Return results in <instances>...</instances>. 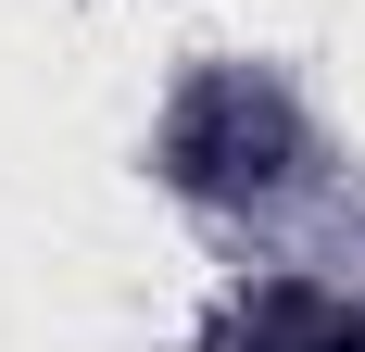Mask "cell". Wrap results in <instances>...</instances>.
<instances>
[{
	"label": "cell",
	"instance_id": "cell-1",
	"mask_svg": "<svg viewBox=\"0 0 365 352\" xmlns=\"http://www.w3.org/2000/svg\"><path fill=\"white\" fill-rule=\"evenodd\" d=\"M151 164L177 176L189 202H264V189H290V164H302V113L277 101L252 63H202L177 101H164Z\"/></svg>",
	"mask_w": 365,
	"mask_h": 352
},
{
	"label": "cell",
	"instance_id": "cell-2",
	"mask_svg": "<svg viewBox=\"0 0 365 352\" xmlns=\"http://www.w3.org/2000/svg\"><path fill=\"white\" fill-rule=\"evenodd\" d=\"M328 327H340V302H328V289H302V277H264L252 302H227L215 352H328Z\"/></svg>",
	"mask_w": 365,
	"mask_h": 352
},
{
	"label": "cell",
	"instance_id": "cell-3",
	"mask_svg": "<svg viewBox=\"0 0 365 352\" xmlns=\"http://www.w3.org/2000/svg\"><path fill=\"white\" fill-rule=\"evenodd\" d=\"M328 352H365V315H340V327H328Z\"/></svg>",
	"mask_w": 365,
	"mask_h": 352
}]
</instances>
